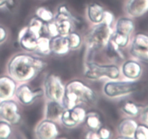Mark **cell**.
Segmentation results:
<instances>
[{
    "label": "cell",
    "mask_w": 148,
    "mask_h": 139,
    "mask_svg": "<svg viewBox=\"0 0 148 139\" xmlns=\"http://www.w3.org/2000/svg\"><path fill=\"white\" fill-rule=\"evenodd\" d=\"M46 66V62L40 58L27 54H19L11 59L8 70L14 80L25 82L36 78Z\"/></svg>",
    "instance_id": "1"
},
{
    "label": "cell",
    "mask_w": 148,
    "mask_h": 139,
    "mask_svg": "<svg viewBox=\"0 0 148 139\" xmlns=\"http://www.w3.org/2000/svg\"><path fill=\"white\" fill-rule=\"evenodd\" d=\"M96 100L95 92L82 81H73L64 88L62 104L65 109H72L79 104H92Z\"/></svg>",
    "instance_id": "2"
},
{
    "label": "cell",
    "mask_w": 148,
    "mask_h": 139,
    "mask_svg": "<svg viewBox=\"0 0 148 139\" xmlns=\"http://www.w3.org/2000/svg\"><path fill=\"white\" fill-rule=\"evenodd\" d=\"M111 25V23L103 20L90 30L88 38V49L90 50H98L107 46L114 33Z\"/></svg>",
    "instance_id": "3"
},
{
    "label": "cell",
    "mask_w": 148,
    "mask_h": 139,
    "mask_svg": "<svg viewBox=\"0 0 148 139\" xmlns=\"http://www.w3.org/2000/svg\"><path fill=\"white\" fill-rule=\"evenodd\" d=\"M85 75L90 80H97L103 77L115 80L119 77L120 70L116 65H103L90 62L85 65Z\"/></svg>",
    "instance_id": "4"
},
{
    "label": "cell",
    "mask_w": 148,
    "mask_h": 139,
    "mask_svg": "<svg viewBox=\"0 0 148 139\" xmlns=\"http://www.w3.org/2000/svg\"><path fill=\"white\" fill-rule=\"evenodd\" d=\"M77 20L65 5L59 6L57 13L53 17V23L57 29L58 34L67 36L72 32Z\"/></svg>",
    "instance_id": "5"
},
{
    "label": "cell",
    "mask_w": 148,
    "mask_h": 139,
    "mask_svg": "<svg viewBox=\"0 0 148 139\" xmlns=\"http://www.w3.org/2000/svg\"><path fill=\"white\" fill-rule=\"evenodd\" d=\"M137 83L134 81H112L104 86V93L108 97H118L128 95L137 89Z\"/></svg>",
    "instance_id": "6"
},
{
    "label": "cell",
    "mask_w": 148,
    "mask_h": 139,
    "mask_svg": "<svg viewBox=\"0 0 148 139\" xmlns=\"http://www.w3.org/2000/svg\"><path fill=\"white\" fill-rule=\"evenodd\" d=\"M44 93L51 101L62 102L64 95V87L59 76L49 75L44 81Z\"/></svg>",
    "instance_id": "7"
},
{
    "label": "cell",
    "mask_w": 148,
    "mask_h": 139,
    "mask_svg": "<svg viewBox=\"0 0 148 139\" xmlns=\"http://www.w3.org/2000/svg\"><path fill=\"white\" fill-rule=\"evenodd\" d=\"M130 52L138 60L148 63V35L143 33L136 34L132 41Z\"/></svg>",
    "instance_id": "8"
},
{
    "label": "cell",
    "mask_w": 148,
    "mask_h": 139,
    "mask_svg": "<svg viewBox=\"0 0 148 139\" xmlns=\"http://www.w3.org/2000/svg\"><path fill=\"white\" fill-rule=\"evenodd\" d=\"M0 117L11 124H17L21 116L17 103L12 100L5 99L0 103Z\"/></svg>",
    "instance_id": "9"
},
{
    "label": "cell",
    "mask_w": 148,
    "mask_h": 139,
    "mask_svg": "<svg viewBox=\"0 0 148 139\" xmlns=\"http://www.w3.org/2000/svg\"><path fill=\"white\" fill-rule=\"evenodd\" d=\"M86 117V113L84 109L79 106L72 109H66L63 111L60 119L62 124L66 127H74L79 123L82 122Z\"/></svg>",
    "instance_id": "10"
},
{
    "label": "cell",
    "mask_w": 148,
    "mask_h": 139,
    "mask_svg": "<svg viewBox=\"0 0 148 139\" xmlns=\"http://www.w3.org/2000/svg\"><path fill=\"white\" fill-rule=\"evenodd\" d=\"M16 96L22 104L25 105H28L33 103L36 98L43 96V91L41 89H38L33 91L27 85L23 84L20 85L15 90Z\"/></svg>",
    "instance_id": "11"
},
{
    "label": "cell",
    "mask_w": 148,
    "mask_h": 139,
    "mask_svg": "<svg viewBox=\"0 0 148 139\" xmlns=\"http://www.w3.org/2000/svg\"><path fill=\"white\" fill-rule=\"evenodd\" d=\"M59 133L56 125L52 120H45L38 124L36 130L37 138L42 139H50L56 138Z\"/></svg>",
    "instance_id": "12"
},
{
    "label": "cell",
    "mask_w": 148,
    "mask_h": 139,
    "mask_svg": "<svg viewBox=\"0 0 148 139\" xmlns=\"http://www.w3.org/2000/svg\"><path fill=\"white\" fill-rule=\"evenodd\" d=\"M38 39V37L32 33L27 26L20 30L18 41L23 49L27 52H35L37 48Z\"/></svg>",
    "instance_id": "13"
},
{
    "label": "cell",
    "mask_w": 148,
    "mask_h": 139,
    "mask_svg": "<svg viewBox=\"0 0 148 139\" xmlns=\"http://www.w3.org/2000/svg\"><path fill=\"white\" fill-rule=\"evenodd\" d=\"M125 8L130 17H141L148 12V0H128Z\"/></svg>",
    "instance_id": "14"
},
{
    "label": "cell",
    "mask_w": 148,
    "mask_h": 139,
    "mask_svg": "<svg viewBox=\"0 0 148 139\" xmlns=\"http://www.w3.org/2000/svg\"><path fill=\"white\" fill-rule=\"evenodd\" d=\"M51 52L56 55H64L69 51V43L66 36H53L50 40Z\"/></svg>",
    "instance_id": "15"
},
{
    "label": "cell",
    "mask_w": 148,
    "mask_h": 139,
    "mask_svg": "<svg viewBox=\"0 0 148 139\" xmlns=\"http://www.w3.org/2000/svg\"><path fill=\"white\" fill-rule=\"evenodd\" d=\"M122 72L127 78L131 81H135L141 76L143 67L137 61L128 60L123 65Z\"/></svg>",
    "instance_id": "16"
},
{
    "label": "cell",
    "mask_w": 148,
    "mask_h": 139,
    "mask_svg": "<svg viewBox=\"0 0 148 139\" xmlns=\"http://www.w3.org/2000/svg\"><path fill=\"white\" fill-rule=\"evenodd\" d=\"M16 85L14 81L9 77L0 78V98L9 99L15 93Z\"/></svg>",
    "instance_id": "17"
},
{
    "label": "cell",
    "mask_w": 148,
    "mask_h": 139,
    "mask_svg": "<svg viewBox=\"0 0 148 139\" xmlns=\"http://www.w3.org/2000/svg\"><path fill=\"white\" fill-rule=\"evenodd\" d=\"M64 110V107L61 102L50 100V101L47 103L46 107V118L52 121L58 120L60 118Z\"/></svg>",
    "instance_id": "18"
},
{
    "label": "cell",
    "mask_w": 148,
    "mask_h": 139,
    "mask_svg": "<svg viewBox=\"0 0 148 139\" xmlns=\"http://www.w3.org/2000/svg\"><path fill=\"white\" fill-rule=\"evenodd\" d=\"M137 125L138 123L132 119H125L119 125V133L125 138H134V134Z\"/></svg>",
    "instance_id": "19"
},
{
    "label": "cell",
    "mask_w": 148,
    "mask_h": 139,
    "mask_svg": "<svg viewBox=\"0 0 148 139\" xmlns=\"http://www.w3.org/2000/svg\"><path fill=\"white\" fill-rule=\"evenodd\" d=\"M88 17L93 23H101L103 20L105 10L101 4L98 3H92L88 7Z\"/></svg>",
    "instance_id": "20"
},
{
    "label": "cell",
    "mask_w": 148,
    "mask_h": 139,
    "mask_svg": "<svg viewBox=\"0 0 148 139\" xmlns=\"http://www.w3.org/2000/svg\"><path fill=\"white\" fill-rule=\"evenodd\" d=\"M134 29V23L133 20L127 17H121L119 19L116 25V33L124 36H130Z\"/></svg>",
    "instance_id": "21"
},
{
    "label": "cell",
    "mask_w": 148,
    "mask_h": 139,
    "mask_svg": "<svg viewBox=\"0 0 148 139\" xmlns=\"http://www.w3.org/2000/svg\"><path fill=\"white\" fill-rule=\"evenodd\" d=\"M35 52L42 55H48L51 53L50 39L46 36H42L38 39L37 48Z\"/></svg>",
    "instance_id": "22"
},
{
    "label": "cell",
    "mask_w": 148,
    "mask_h": 139,
    "mask_svg": "<svg viewBox=\"0 0 148 139\" xmlns=\"http://www.w3.org/2000/svg\"><path fill=\"white\" fill-rule=\"evenodd\" d=\"M85 122L92 130H98L101 127V121L99 116L95 112H90L85 117Z\"/></svg>",
    "instance_id": "23"
},
{
    "label": "cell",
    "mask_w": 148,
    "mask_h": 139,
    "mask_svg": "<svg viewBox=\"0 0 148 139\" xmlns=\"http://www.w3.org/2000/svg\"><path fill=\"white\" fill-rule=\"evenodd\" d=\"M36 14L37 17L43 22L50 23L53 20V14L52 12L46 7H39L36 10Z\"/></svg>",
    "instance_id": "24"
},
{
    "label": "cell",
    "mask_w": 148,
    "mask_h": 139,
    "mask_svg": "<svg viewBox=\"0 0 148 139\" xmlns=\"http://www.w3.org/2000/svg\"><path fill=\"white\" fill-rule=\"evenodd\" d=\"M122 109L124 112L132 117H136L141 112L140 107L132 101H127L126 104H124Z\"/></svg>",
    "instance_id": "25"
},
{
    "label": "cell",
    "mask_w": 148,
    "mask_h": 139,
    "mask_svg": "<svg viewBox=\"0 0 148 139\" xmlns=\"http://www.w3.org/2000/svg\"><path fill=\"white\" fill-rule=\"evenodd\" d=\"M66 39L69 43V46L70 49H76L80 46L82 39H81L80 36L75 32H71L70 33L67 35Z\"/></svg>",
    "instance_id": "26"
},
{
    "label": "cell",
    "mask_w": 148,
    "mask_h": 139,
    "mask_svg": "<svg viewBox=\"0 0 148 139\" xmlns=\"http://www.w3.org/2000/svg\"><path fill=\"white\" fill-rule=\"evenodd\" d=\"M134 138L136 139H148V125L142 123L137 125L134 134Z\"/></svg>",
    "instance_id": "27"
},
{
    "label": "cell",
    "mask_w": 148,
    "mask_h": 139,
    "mask_svg": "<svg viewBox=\"0 0 148 139\" xmlns=\"http://www.w3.org/2000/svg\"><path fill=\"white\" fill-rule=\"evenodd\" d=\"M111 39L119 47L121 48L124 47L128 44L129 41H130V36L119 34V33H117L115 32L114 33H113Z\"/></svg>",
    "instance_id": "28"
},
{
    "label": "cell",
    "mask_w": 148,
    "mask_h": 139,
    "mask_svg": "<svg viewBox=\"0 0 148 139\" xmlns=\"http://www.w3.org/2000/svg\"><path fill=\"white\" fill-rule=\"evenodd\" d=\"M11 134V127L7 122H0V138H7Z\"/></svg>",
    "instance_id": "29"
},
{
    "label": "cell",
    "mask_w": 148,
    "mask_h": 139,
    "mask_svg": "<svg viewBox=\"0 0 148 139\" xmlns=\"http://www.w3.org/2000/svg\"><path fill=\"white\" fill-rule=\"evenodd\" d=\"M98 133L99 134L100 138L107 139L111 136V131L108 128L106 127H100L98 130Z\"/></svg>",
    "instance_id": "30"
},
{
    "label": "cell",
    "mask_w": 148,
    "mask_h": 139,
    "mask_svg": "<svg viewBox=\"0 0 148 139\" xmlns=\"http://www.w3.org/2000/svg\"><path fill=\"white\" fill-rule=\"evenodd\" d=\"M141 118L143 122L148 125V105L141 111Z\"/></svg>",
    "instance_id": "31"
},
{
    "label": "cell",
    "mask_w": 148,
    "mask_h": 139,
    "mask_svg": "<svg viewBox=\"0 0 148 139\" xmlns=\"http://www.w3.org/2000/svg\"><path fill=\"white\" fill-rule=\"evenodd\" d=\"M87 138H100L99 134L96 130H91L87 134Z\"/></svg>",
    "instance_id": "32"
},
{
    "label": "cell",
    "mask_w": 148,
    "mask_h": 139,
    "mask_svg": "<svg viewBox=\"0 0 148 139\" xmlns=\"http://www.w3.org/2000/svg\"><path fill=\"white\" fill-rule=\"evenodd\" d=\"M7 38V32L5 29L0 26V43L4 41Z\"/></svg>",
    "instance_id": "33"
},
{
    "label": "cell",
    "mask_w": 148,
    "mask_h": 139,
    "mask_svg": "<svg viewBox=\"0 0 148 139\" xmlns=\"http://www.w3.org/2000/svg\"><path fill=\"white\" fill-rule=\"evenodd\" d=\"M7 1H8V0H0V7H2V6L6 5Z\"/></svg>",
    "instance_id": "34"
}]
</instances>
